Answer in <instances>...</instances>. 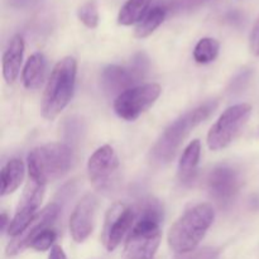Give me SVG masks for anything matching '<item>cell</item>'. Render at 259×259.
Segmentation results:
<instances>
[{"label": "cell", "mask_w": 259, "mask_h": 259, "mask_svg": "<svg viewBox=\"0 0 259 259\" xmlns=\"http://www.w3.org/2000/svg\"><path fill=\"white\" fill-rule=\"evenodd\" d=\"M163 209L157 200L148 199L139 207L126 237L124 259H153L162 238Z\"/></svg>", "instance_id": "cell-1"}, {"label": "cell", "mask_w": 259, "mask_h": 259, "mask_svg": "<svg viewBox=\"0 0 259 259\" xmlns=\"http://www.w3.org/2000/svg\"><path fill=\"white\" fill-rule=\"evenodd\" d=\"M215 219L214 207L210 204H197L186 210L169 229L168 245L177 254L196 249Z\"/></svg>", "instance_id": "cell-2"}, {"label": "cell", "mask_w": 259, "mask_h": 259, "mask_svg": "<svg viewBox=\"0 0 259 259\" xmlns=\"http://www.w3.org/2000/svg\"><path fill=\"white\" fill-rule=\"evenodd\" d=\"M77 62L73 57H65L58 61L51 72L42 96L43 118L55 120L68 105L75 90Z\"/></svg>", "instance_id": "cell-3"}, {"label": "cell", "mask_w": 259, "mask_h": 259, "mask_svg": "<svg viewBox=\"0 0 259 259\" xmlns=\"http://www.w3.org/2000/svg\"><path fill=\"white\" fill-rule=\"evenodd\" d=\"M217 108L218 101L210 100L197 106L194 110L189 111L185 115L180 116L168 128H166V131L156 142L151 152L152 158L158 163H167L174 159L180 146L184 143L192 129H195L205 119L209 118Z\"/></svg>", "instance_id": "cell-4"}, {"label": "cell", "mask_w": 259, "mask_h": 259, "mask_svg": "<svg viewBox=\"0 0 259 259\" xmlns=\"http://www.w3.org/2000/svg\"><path fill=\"white\" fill-rule=\"evenodd\" d=\"M72 164V149L65 143H50L37 147L28 154L29 179L47 185L65 176Z\"/></svg>", "instance_id": "cell-5"}, {"label": "cell", "mask_w": 259, "mask_h": 259, "mask_svg": "<svg viewBox=\"0 0 259 259\" xmlns=\"http://www.w3.org/2000/svg\"><path fill=\"white\" fill-rule=\"evenodd\" d=\"M252 114L249 104H237L228 108L207 133V146L211 151L224 149L237 138Z\"/></svg>", "instance_id": "cell-6"}, {"label": "cell", "mask_w": 259, "mask_h": 259, "mask_svg": "<svg viewBox=\"0 0 259 259\" xmlns=\"http://www.w3.org/2000/svg\"><path fill=\"white\" fill-rule=\"evenodd\" d=\"M161 95L158 83H144L134 86L118 95L114 100V111L120 119L134 121L146 113Z\"/></svg>", "instance_id": "cell-7"}, {"label": "cell", "mask_w": 259, "mask_h": 259, "mask_svg": "<svg viewBox=\"0 0 259 259\" xmlns=\"http://www.w3.org/2000/svg\"><path fill=\"white\" fill-rule=\"evenodd\" d=\"M136 220V212L124 202H114L108 209L104 219L101 242L106 250L113 252L125 235L129 234Z\"/></svg>", "instance_id": "cell-8"}, {"label": "cell", "mask_w": 259, "mask_h": 259, "mask_svg": "<svg viewBox=\"0 0 259 259\" xmlns=\"http://www.w3.org/2000/svg\"><path fill=\"white\" fill-rule=\"evenodd\" d=\"M119 171V158L111 146L96 149L88 162L89 179L100 191H109L113 187Z\"/></svg>", "instance_id": "cell-9"}, {"label": "cell", "mask_w": 259, "mask_h": 259, "mask_svg": "<svg viewBox=\"0 0 259 259\" xmlns=\"http://www.w3.org/2000/svg\"><path fill=\"white\" fill-rule=\"evenodd\" d=\"M45 190V185H40L29 179L24 191H23L22 197H20L14 217L10 220V225L7 232L8 234L12 235L13 238L17 237L34 219L35 215L39 212L38 209L42 204Z\"/></svg>", "instance_id": "cell-10"}, {"label": "cell", "mask_w": 259, "mask_h": 259, "mask_svg": "<svg viewBox=\"0 0 259 259\" xmlns=\"http://www.w3.org/2000/svg\"><path fill=\"white\" fill-rule=\"evenodd\" d=\"M147 68V61L143 56H139L134 61L132 67H121V66L111 65L104 68L101 73L103 88L109 95H120L124 91L137 86V82L144 76Z\"/></svg>", "instance_id": "cell-11"}, {"label": "cell", "mask_w": 259, "mask_h": 259, "mask_svg": "<svg viewBox=\"0 0 259 259\" xmlns=\"http://www.w3.org/2000/svg\"><path fill=\"white\" fill-rule=\"evenodd\" d=\"M58 214H60V206L57 202L48 204L45 209L40 210L34 219L27 225L24 230L19 235L13 238L7 247V255L14 257L19 254L23 250L30 248L33 240L43 232V230L52 228L53 223L57 220Z\"/></svg>", "instance_id": "cell-12"}, {"label": "cell", "mask_w": 259, "mask_h": 259, "mask_svg": "<svg viewBox=\"0 0 259 259\" xmlns=\"http://www.w3.org/2000/svg\"><path fill=\"white\" fill-rule=\"evenodd\" d=\"M240 187L238 171L227 164H220L210 172L207 177V189L210 195L219 204H228L234 199Z\"/></svg>", "instance_id": "cell-13"}, {"label": "cell", "mask_w": 259, "mask_h": 259, "mask_svg": "<svg viewBox=\"0 0 259 259\" xmlns=\"http://www.w3.org/2000/svg\"><path fill=\"white\" fill-rule=\"evenodd\" d=\"M98 210L95 195L88 194L77 202L70 218V233L76 243H82L94 230Z\"/></svg>", "instance_id": "cell-14"}, {"label": "cell", "mask_w": 259, "mask_h": 259, "mask_svg": "<svg viewBox=\"0 0 259 259\" xmlns=\"http://www.w3.org/2000/svg\"><path fill=\"white\" fill-rule=\"evenodd\" d=\"M24 53V40L22 35L15 34L10 39L4 55H3V76L7 83L12 85L20 72Z\"/></svg>", "instance_id": "cell-15"}, {"label": "cell", "mask_w": 259, "mask_h": 259, "mask_svg": "<svg viewBox=\"0 0 259 259\" xmlns=\"http://www.w3.org/2000/svg\"><path fill=\"white\" fill-rule=\"evenodd\" d=\"M46 70H47V61H46L45 56L39 52L33 53L28 58L24 68H23L22 80L25 89L38 90L45 81Z\"/></svg>", "instance_id": "cell-16"}, {"label": "cell", "mask_w": 259, "mask_h": 259, "mask_svg": "<svg viewBox=\"0 0 259 259\" xmlns=\"http://www.w3.org/2000/svg\"><path fill=\"white\" fill-rule=\"evenodd\" d=\"M25 167L22 159L13 158L8 161L3 166L2 174H0V195L7 196V195L14 192L22 184L24 179Z\"/></svg>", "instance_id": "cell-17"}, {"label": "cell", "mask_w": 259, "mask_h": 259, "mask_svg": "<svg viewBox=\"0 0 259 259\" xmlns=\"http://www.w3.org/2000/svg\"><path fill=\"white\" fill-rule=\"evenodd\" d=\"M200 154H201V143L195 139L186 147L180 159L179 176L181 181H191L199 164Z\"/></svg>", "instance_id": "cell-18"}, {"label": "cell", "mask_w": 259, "mask_h": 259, "mask_svg": "<svg viewBox=\"0 0 259 259\" xmlns=\"http://www.w3.org/2000/svg\"><path fill=\"white\" fill-rule=\"evenodd\" d=\"M152 0H128L121 8L118 15V22L121 25H132L141 22L147 14Z\"/></svg>", "instance_id": "cell-19"}, {"label": "cell", "mask_w": 259, "mask_h": 259, "mask_svg": "<svg viewBox=\"0 0 259 259\" xmlns=\"http://www.w3.org/2000/svg\"><path fill=\"white\" fill-rule=\"evenodd\" d=\"M164 18H166V9L163 7L152 8L137 25L136 32H134L136 37L139 39L149 37L163 23Z\"/></svg>", "instance_id": "cell-20"}, {"label": "cell", "mask_w": 259, "mask_h": 259, "mask_svg": "<svg viewBox=\"0 0 259 259\" xmlns=\"http://www.w3.org/2000/svg\"><path fill=\"white\" fill-rule=\"evenodd\" d=\"M220 45L214 38H202L197 42L194 50V58L199 63L212 62L219 55Z\"/></svg>", "instance_id": "cell-21"}, {"label": "cell", "mask_w": 259, "mask_h": 259, "mask_svg": "<svg viewBox=\"0 0 259 259\" xmlns=\"http://www.w3.org/2000/svg\"><path fill=\"white\" fill-rule=\"evenodd\" d=\"M77 17L90 29H94V28L98 27L99 12L95 0H89L85 4L81 5L77 12Z\"/></svg>", "instance_id": "cell-22"}, {"label": "cell", "mask_w": 259, "mask_h": 259, "mask_svg": "<svg viewBox=\"0 0 259 259\" xmlns=\"http://www.w3.org/2000/svg\"><path fill=\"white\" fill-rule=\"evenodd\" d=\"M56 238H57V232H56L53 228H48V229L43 230L37 238L32 242L30 248L37 252H46L48 249H52L55 245L53 243L56 242Z\"/></svg>", "instance_id": "cell-23"}, {"label": "cell", "mask_w": 259, "mask_h": 259, "mask_svg": "<svg viewBox=\"0 0 259 259\" xmlns=\"http://www.w3.org/2000/svg\"><path fill=\"white\" fill-rule=\"evenodd\" d=\"M218 257H219V250L217 248L205 247L189 253L177 254L174 259H218Z\"/></svg>", "instance_id": "cell-24"}, {"label": "cell", "mask_w": 259, "mask_h": 259, "mask_svg": "<svg viewBox=\"0 0 259 259\" xmlns=\"http://www.w3.org/2000/svg\"><path fill=\"white\" fill-rule=\"evenodd\" d=\"M249 47L250 52L259 57V18L257 19V22L254 23V25H253L252 32H250Z\"/></svg>", "instance_id": "cell-25"}, {"label": "cell", "mask_w": 259, "mask_h": 259, "mask_svg": "<svg viewBox=\"0 0 259 259\" xmlns=\"http://www.w3.org/2000/svg\"><path fill=\"white\" fill-rule=\"evenodd\" d=\"M9 2L10 7L14 8H29L32 5H35L38 3V0H8Z\"/></svg>", "instance_id": "cell-26"}, {"label": "cell", "mask_w": 259, "mask_h": 259, "mask_svg": "<svg viewBox=\"0 0 259 259\" xmlns=\"http://www.w3.org/2000/svg\"><path fill=\"white\" fill-rule=\"evenodd\" d=\"M48 259H67V258H66V254L65 252H63L62 248L58 247V245H55V247L51 249L50 257H48Z\"/></svg>", "instance_id": "cell-27"}, {"label": "cell", "mask_w": 259, "mask_h": 259, "mask_svg": "<svg viewBox=\"0 0 259 259\" xmlns=\"http://www.w3.org/2000/svg\"><path fill=\"white\" fill-rule=\"evenodd\" d=\"M9 225H10V219L8 218L7 212H3L2 217H0V228H2V232H8Z\"/></svg>", "instance_id": "cell-28"}]
</instances>
